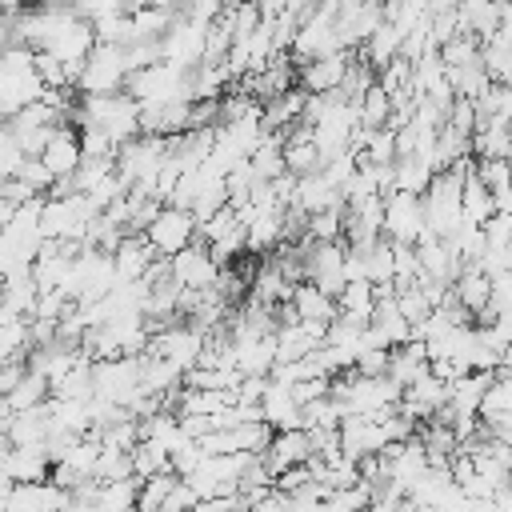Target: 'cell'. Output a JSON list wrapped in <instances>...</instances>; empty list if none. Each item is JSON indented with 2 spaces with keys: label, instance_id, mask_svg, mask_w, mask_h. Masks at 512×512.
<instances>
[{
  "label": "cell",
  "instance_id": "cell-1",
  "mask_svg": "<svg viewBox=\"0 0 512 512\" xmlns=\"http://www.w3.org/2000/svg\"><path fill=\"white\" fill-rule=\"evenodd\" d=\"M36 60H40V52L28 44L0 48V112H4V120L20 116L24 108H32L48 96V84L40 80Z\"/></svg>",
  "mask_w": 512,
  "mask_h": 512
},
{
  "label": "cell",
  "instance_id": "cell-2",
  "mask_svg": "<svg viewBox=\"0 0 512 512\" xmlns=\"http://www.w3.org/2000/svg\"><path fill=\"white\" fill-rule=\"evenodd\" d=\"M128 48L120 44H96V52L84 60V72H80V84L76 92L80 96H116L128 88Z\"/></svg>",
  "mask_w": 512,
  "mask_h": 512
},
{
  "label": "cell",
  "instance_id": "cell-3",
  "mask_svg": "<svg viewBox=\"0 0 512 512\" xmlns=\"http://www.w3.org/2000/svg\"><path fill=\"white\" fill-rule=\"evenodd\" d=\"M336 16H340V4H320V8L312 12V20L300 28V36H296V44H292V52H288L300 68H304V64H316V60H324V56L344 52Z\"/></svg>",
  "mask_w": 512,
  "mask_h": 512
},
{
  "label": "cell",
  "instance_id": "cell-4",
  "mask_svg": "<svg viewBox=\"0 0 512 512\" xmlns=\"http://www.w3.org/2000/svg\"><path fill=\"white\" fill-rule=\"evenodd\" d=\"M428 236V220H424V200L412 192H392L384 200V240L392 244H420Z\"/></svg>",
  "mask_w": 512,
  "mask_h": 512
},
{
  "label": "cell",
  "instance_id": "cell-5",
  "mask_svg": "<svg viewBox=\"0 0 512 512\" xmlns=\"http://www.w3.org/2000/svg\"><path fill=\"white\" fill-rule=\"evenodd\" d=\"M204 344H208V332H200L196 324H172V328H164V332L152 336L148 356H160V360L176 364V368L188 376V372L200 364Z\"/></svg>",
  "mask_w": 512,
  "mask_h": 512
},
{
  "label": "cell",
  "instance_id": "cell-6",
  "mask_svg": "<svg viewBox=\"0 0 512 512\" xmlns=\"http://www.w3.org/2000/svg\"><path fill=\"white\" fill-rule=\"evenodd\" d=\"M144 236H148V244H152V252H156L160 260H172V256H180L184 248H192V244H196L200 224H196V216H192V212L164 208V212L152 220V228H148Z\"/></svg>",
  "mask_w": 512,
  "mask_h": 512
},
{
  "label": "cell",
  "instance_id": "cell-7",
  "mask_svg": "<svg viewBox=\"0 0 512 512\" xmlns=\"http://www.w3.org/2000/svg\"><path fill=\"white\" fill-rule=\"evenodd\" d=\"M168 268H172V280L184 288V292H208V288H216V280H220V264L212 260V252H208V244H192V248H184L180 256H172L168 260Z\"/></svg>",
  "mask_w": 512,
  "mask_h": 512
},
{
  "label": "cell",
  "instance_id": "cell-8",
  "mask_svg": "<svg viewBox=\"0 0 512 512\" xmlns=\"http://www.w3.org/2000/svg\"><path fill=\"white\" fill-rule=\"evenodd\" d=\"M40 160L48 164V172L56 176V184H68V180H72V176L80 172V164H84V144H80V128H72V124H60V128L52 132V140L44 144Z\"/></svg>",
  "mask_w": 512,
  "mask_h": 512
},
{
  "label": "cell",
  "instance_id": "cell-9",
  "mask_svg": "<svg viewBox=\"0 0 512 512\" xmlns=\"http://www.w3.org/2000/svg\"><path fill=\"white\" fill-rule=\"evenodd\" d=\"M0 468H4V488L52 480V456H48L44 444H36V448H12V444H4Z\"/></svg>",
  "mask_w": 512,
  "mask_h": 512
},
{
  "label": "cell",
  "instance_id": "cell-10",
  "mask_svg": "<svg viewBox=\"0 0 512 512\" xmlns=\"http://www.w3.org/2000/svg\"><path fill=\"white\" fill-rule=\"evenodd\" d=\"M356 60H360V52H348V48H344V52H336V56H324V60H316V64H304V68H300V88H304L308 96L340 92Z\"/></svg>",
  "mask_w": 512,
  "mask_h": 512
},
{
  "label": "cell",
  "instance_id": "cell-11",
  "mask_svg": "<svg viewBox=\"0 0 512 512\" xmlns=\"http://www.w3.org/2000/svg\"><path fill=\"white\" fill-rule=\"evenodd\" d=\"M68 504H72V492L56 488L52 480L4 488V512H68Z\"/></svg>",
  "mask_w": 512,
  "mask_h": 512
},
{
  "label": "cell",
  "instance_id": "cell-12",
  "mask_svg": "<svg viewBox=\"0 0 512 512\" xmlns=\"http://www.w3.org/2000/svg\"><path fill=\"white\" fill-rule=\"evenodd\" d=\"M336 24H340V40H344V48L348 52H360L372 36H376V28L384 24V4H340V16H336Z\"/></svg>",
  "mask_w": 512,
  "mask_h": 512
},
{
  "label": "cell",
  "instance_id": "cell-13",
  "mask_svg": "<svg viewBox=\"0 0 512 512\" xmlns=\"http://www.w3.org/2000/svg\"><path fill=\"white\" fill-rule=\"evenodd\" d=\"M416 252H420V268H424V280H432V284H444V288H452V284L460 280L464 264H460V256L452 252V244H448V240H440V236H424V240L416 244Z\"/></svg>",
  "mask_w": 512,
  "mask_h": 512
},
{
  "label": "cell",
  "instance_id": "cell-14",
  "mask_svg": "<svg viewBox=\"0 0 512 512\" xmlns=\"http://www.w3.org/2000/svg\"><path fill=\"white\" fill-rule=\"evenodd\" d=\"M452 296L456 304L468 312V316H480V324H492V276H484L476 264L460 272V280L452 284Z\"/></svg>",
  "mask_w": 512,
  "mask_h": 512
},
{
  "label": "cell",
  "instance_id": "cell-15",
  "mask_svg": "<svg viewBox=\"0 0 512 512\" xmlns=\"http://www.w3.org/2000/svg\"><path fill=\"white\" fill-rule=\"evenodd\" d=\"M312 436L304 432V428H296V432H276V440H272V448L264 452V464H268V472L272 476H284L288 468H300V464H312Z\"/></svg>",
  "mask_w": 512,
  "mask_h": 512
},
{
  "label": "cell",
  "instance_id": "cell-16",
  "mask_svg": "<svg viewBox=\"0 0 512 512\" xmlns=\"http://www.w3.org/2000/svg\"><path fill=\"white\" fill-rule=\"evenodd\" d=\"M112 260H116L120 284H136V280H144V276L152 272V264H156L160 256L152 252V244H148V236H144V232H128V236H124V244L112 252Z\"/></svg>",
  "mask_w": 512,
  "mask_h": 512
},
{
  "label": "cell",
  "instance_id": "cell-17",
  "mask_svg": "<svg viewBox=\"0 0 512 512\" xmlns=\"http://www.w3.org/2000/svg\"><path fill=\"white\" fill-rule=\"evenodd\" d=\"M292 312H296V320H304V324H336L340 320V304L328 296V292H320L316 284H296V292H292V304H288Z\"/></svg>",
  "mask_w": 512,
  "mask_h": 512
},
{
  "label": "cell",
  "instance_id": "cell-18",
  "mask_svg": "<svg viewBox=\"0 0 512 512\" xmlns=\"http://www.w3.org/2000/svg\"><path fill=\"white\" fill-rule=\"evenodd\" d=\"M244 228H248V252H272L276 244H284V228H288V212H240Z\"/></svg>",
  "mask_w": 512,
  "mask_h": 512
},
{
  "label": "cell",
  "instance_id": "cell-19",
  "mask_svg": "<svg viewBox=\"0 0 512 512\" xmlns=\"http://www.w3.org/2000/svg\"><path fill=\"white\" fill-rule=\"evenodd\" d=\"M432 372V356H428V344L412 340L404 348H392V360H388V376L400 384V388H412L416 380H424Z\"/></svg>",
  "mask_w": 512,
  "mask_h": 512
},
{
  "label": "cell",
  "instance_id": "cell-20",
  "mask_svg": "<svg viewBox=\"0 0 512 512\" xmlns=\"http://www.w3.org/2000/svg\"><path fill=\"white\" fill-rule=\"evenodd\" d=\"M260 408H264V424L276 428V432H296V428H304V408L296 404L292 388L272 384L268 396L260 400Z\"/></svg>",
  "mask_w": 512,
  "mask_h": 512
},
{
  "label": "cell",
  "instance_id": "cell-21",
  "mask_svg": "<svg viewBox=\"0 0 512 512\" xmlns=\"http://www.w3.org/2000/svg\"><path fill=\"white\" fill-rule=\"evenodd\" d=\"M284 148H288V132H264L260 148L252 152V172H256L260 184H276L280 176H288Z\"/></svg>",
  "mask_w": 512,
  "mask_h": 512
},
{
  "label": "cell",
  "instance_id": "cell-22",
  "mask_svg": "<svg viewBox=\"0 0 512 512\" xmlns=\"http://www.w3.org/2000/svg\"><path fill=\"white\" fill-rule=\"evenodd\" d=\"M340 320H352V324H372V316H376V304H380V292H376V284H368V280H356V284H348L344 292H340Z\"/></svg>",
  "mask_w": 512,
  "mask_h": 512
},
{
  "label": "cell",
  "instance_id": "cell-23",
  "mask_svg": "<svg viewBox=\"0 0 512 512\" xmlns=\"http://www.w3.org/2000/svg\"><path fill=\"white\" fill-rule=\"evenodd\" d=\"M372 328L384 336V344H388V348H404V344H412V324L404 320V312H400L396 296H380L376 316H372Z\"/></svg>",
  "mask_w": 512,
  "mask_h": 512
},
{
  "label": "cell",
  "instance_id": "cell-24",
  "mask_svg": "<svg viewBox=\"0 0 512 512\" xmlns=\"http://www.w3.org/2000/svg\"><path fill=\"white\" fill-rule=\"evenodd\" d=\"M436 180V168L424 160V156H400L392 164V184L396 192H412V196H424Z\"/></svg>",
  "mask_w": 512,
  "mask_h": 512
},
{
  "label": "cell",
  "instance_id": "cell-25",
  "mask_svg": "<svg viewBox=\"0 0 512 512\" xmlns=\"http://www.w3.org/2000/svg\"><path fill=\"white\" fill-rule=\"evenodd\" d=\"M140 484L144 480H112L96 488V512H136L140 504Z\"/></svg>",
  "mask_w": 512,
  "mask_h": 512
},
{
  "label": "cell",
  "instance_id": "cell-26",
  "mask_svg": "<svg viewBox=\"0 0 512 512\" xmlns=\"http://www.w3.org/2000/svg\"><path fill=\"white\" fill-rule=\"evenodd\" d=\"M492 216H496V200H492V192L480 184V176H476V168H472V172L464 176V220L476 224V228H484Z\"/></svg>",
  "mask_w": 512,
  "mask_h": 512
},
{
  "label": "cell",
  "instance_id": "cell-27",
  "mask_svg": "<svg viewBox=\"0 0 512 512\" xmlns=\"http://www.w3.org/2000/svg\"><path fill=\"white\" fill-rule=\"evenodd\" d=\"M356 112H360V128H364V132H384L388 120H392V96H388L380 84H372L368 96L356 104Z\"/></svg>",
  "mask_w": 512,
  "mask_h": 512
},
{
  "label": "cell",
  "instance_id": "cell-28",
  "mask_svg": "<svg viewBox=\"0 0 512 512\" xmlns=\"http://www.w3.org/2000/svg\"><path fill=\"white\" fill-rule=\"evenodd\" d=\"M504 416H512V372H496V380H492V388H488V396L480 404V420L484 424H496Z\"/></svg>",
  "mask_w": 512,
  "mask_h": 512
},
{
  "label": "cell",
  "instance_id": "cell-29",
  "mask_svg": "<svg viewBox=\"0 0 512 512\" xmlns=\"http://www.w3.org/2000/svg\"><path fill=\"white\" fill-rule=\"evenodd\" d=\"M132 468H136V480H152V476L172 472V456H168L160 444L140 440V444L132 448Z\"/></svg>",
  "mask_w": 512,
  "mask_h": 512
},
{
  "label": "cell",
  "instance_id": "cell-30",
  "mask_svg": "<svg viewBox=\"0 0 512 512\" xmlns=\"http://www.w3.org/2000/svg\"><path fill=\"white\" fill-rule=\"evenodd\" d=\"M440 56H444L448 68H468V64H480V60H484V44H480L476 36L460 32L456 40H448V44L440 48Z\"/></svg>",
  "mask_w": 512,
  "mask_h": 512
},
{
  "label": "cell",
  "instance_id": "cell-31",
  "mask_svg": "<svg viewBox=\"0 0 512 512\" xmlns=\"http://www.w3.org/2000/svg\"><path fill=\"white\" fill-rule=\"evenodd\" d=\"M396 304H400V312H404V320H408L412 328H416V324H424V320L436 312L420 284H412V288H396Z\"/></svg>",
  "mask_w": 512,
  "mask_h": 512
},
{
  "label": "cell",
  "instance_id": "cell-32",
  "mask_svg": "<svg viewBox=\"0 0 512 512\" xmlns=\"http://www.w3.org/2000/svg\"><path fill=\"white\" fill-rule=\"evenodd\" d=\"M28 160H32V156L20 148V140L8 136V132H0V180H16Z\"/></svg>",
  "mask_w": 512,
  "mask_h": 512
},
{
  "label": "cell",
  "instance_id": "cell-33",
  "mask_svg": "<svg viewBox=\"0 0 512 512\" xmlns=\"http://www.w3.org/2000/svg\"><path fill=\"white\" fill-rule=\"evenodd\" d=\"M476 176L488 192H500L512 184V160H476Z\"/></svg>",
  "mask_w": 512,
  "mask_h": 512
},
{
  "label": "cell",
  "instance_id": "cell-34",
  "mask_svg": "<svg viewBox=\"0 0 512 512\" xmlns=\"http://www.w3.org/2000/svg\"><path fill=\"white\" fill-rule=\"evenodd\" d=\"M388 360H392V352H388V348L364 352V356L356 360V376H368V380H376V376H388Z\"/></svg>",
  "mask_w": 512,
  "mask_h": 512
},
{
  "label": "cell",
  "instance_id": "cell-35",
  "mask_svg": "<svg viewBox=\"0 0 512 512\" xmlns=\"http://www.w3.org/2000/svg\"><path fill=\"white\" fill-rule=\"evenodd\" d=\"M484 240H488V248H512V216H492L488 224H484Z\"/></svg>",
  "mask_w": 512,
  "mask_h": 512
},
{
  "label": "cell",
  "instance_id": "cell-36",
  "mask_svg": "<svg viewBox=\"0 0 512 512\" xmlns=\"http://www.w3.org/2000/svg\"><path fill=\"white\" fill-rule=\"evenodd\" d=\"M28 376V364H4V372H0V392L8 396V392H16V384Z\"/></svg>",
  "mask_w": 512,
  "mask_h": 512
},
{
  "label": "cell",
  "instance_id": "cell-37",
  "mask_svg": "<svg viewBox=\"0 0 512 512\" xmlns=\"http://www.w3.org/2000/svg\"><path fill=\"white\" fill-rule=\"evenodd\" d=\"M248 512H288V496L272 492L268 500H260V504H256V508H248Z\"/></svg>",
  "mask_w": 512,
  "mask_h": 512
},
{
  "label": "cell",
  "instance_id": "cell-38",
  "mask_svg": "<svg viewBox=\"0 0 512 512\" xmlns=\"http://www.w3.org/2000/svg\"><path fill=\"white\" fill-rule=\"evenodd\" d=\"M472 512H500L496 500H472Z\"/></svg>",
  "mask_w": 512,
  "mask_h": 512
}]
</instances>
